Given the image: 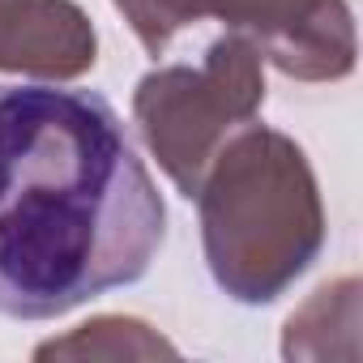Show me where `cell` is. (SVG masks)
Masks as SVG:
<instances>
[{
    "instance_id": "cell-1",
    "label": "cell",
    "mask_w": 363,
    "mask_h": 363,
    "mask_svg": "<svg viewBox=\"0 0 363 363\" xmlns=\"http://www.w3.org/2000/svg\"><path fill=\"white\" fill-rule=\"evenodd\" d=\"M162 240V193L103 94L0 86V316L56 320L133 286Z\"/></svg>"
},
{
    "instance_id": "cell-2",
    "label": "cell",
    "mask_w": 363,
    "mask_h": 363,
    "mask_svg": "<svg viewBox=\"0 0 363 363\" xmlns=\"http://www.w3.org/2000/svg\"><path fill=\"white\" fill-rule=\"evenodd\" d=\"M214 282L235 303H274L325 248L316 171L286 133L244 124L206 167L193 193Z\"/></svg>"
},
{
    "instance_id": "cell-3",
    "label": "cell",
    "mask_w": 363,
    "mask_h": 363,
    "mask_svg": "<svg viewBox=\"0 0 363 363\" xmlns=\"http://www.w3.org/2000/svg\"><path fill=\"white\" fill-rule=\"evenodd\" d=\"M265 107V60L240 35H218L201 65H167L137 82L133 124L167 179L193 201L214 154Z\"/></svg>"
},
{
    "instance_id": "cell-4",
    "label": "cell",
    "mask_w": 363,
    "mask_h": 363,
    "mask_svg": "<svg viewBox=\"0 0 363 363\" xmlns=\"http://www.w3.org/2000/svg\"><path fill=\"white\" fill-rule=\"evenodd\" d=\"M137 43L162 56L184 30L218 22L248 39L261 60L295 82H342L354 73L359 39L346 0H111Z\"/></svg>"
},
{
    "instance_id": "cell-5",
    "label": "cell",
    "mask_w": 363,
    "mask_h": 363,
    "mask_svg": "<svg viewBox=\"0 0 363 363\" xmlns=\"http://www.w3.org/2000/svg\"><path fill=\"white\" fill-rule=\"evenodd\" d=\"M99 60V35L73 0H0V73L35 82L86 77Z\"/></svg>"
},
{
    "instance_id": "cell-6",
    "label": "cell",
    "mask_w": 363,
    "mask_h": 363,
    "mask_svg": "<svg viewBox=\"0 0 363 363\" xmlns=\"http://www.w3.org/2000/svg\"><path fill=\"white\" fill-rule=\"evenodd\" d=\"M333 337H342L359 354V278L354 274L325 282L299 312H291L286 333H282V354L286 359H342Z\"/></svg>"
},
{
    "instance_id": "cell-7",
    "label": "cell",
    "mask_w": 363,
    "mask_h": 363,
    "mask_svg": "<svg viewBox=\"0 0 363 363\" xmlns=\"http://www.w3.org/2000/svg\"><path fill=\"white\" fill-rule=\"evenodd\" d=\"M175 354V346L137 316H94L77 325L69 337H52L35 350V359H158Z\"/></svg>"
}]
</instances>
